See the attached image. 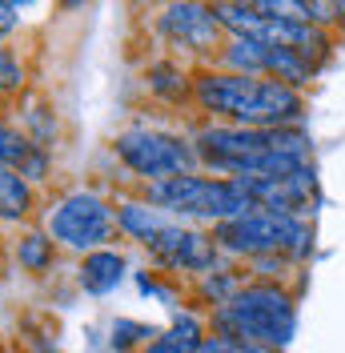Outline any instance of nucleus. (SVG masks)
Segmentation results:
<instances>
[{"label":"nucleus","mask_w":345,"mask_h":353,"mask_svg":"<svg viewBox=\"0 0 345 353\" xmlns=\"http://www.w3.org/2000/svg\"><path fill=\"white\" fill-rule=\"evenodd\" d=\"M193 105L217 125L237 129H302L305 97L269 77H237L221 68L193 72Z\"/></svg>","instance_id":"1"},{"label":"nucleus","mask_w":345,"mask_h":353,"mask_svg":"<svg viewBox=\"0 0 345 353\" xmlns=\"http://www.w3.org/2000/svg\"><path fill=\"white\" fill-rule=\"evenodd\" d=\"M293 330H297V301L277 281H245L233 301L209 309V333L273 353L289 345Z\"/></svg>","instance_id":"2"},{"label":"nucleus","mask_w":345,"mask_h":353,"mask_svg":"<svg viewBox=\"0 0 345 353\" xmlns=\"http://www.w3.org/2000/svg\"><path fill=\"white\" fill-rule=\"evenodd\" d=\"M145 201L157 205L169 221H181V225H213V229L257 209L237 181L209 176V173H185V176H169V181L145 185Z\"/></svg>","instance_id":"3"},{"label":"nucleus","mask_w":345,"mask_h":353,"mask_svg":"<svg viewBox=\"0 0 345 353\" xmlns=\"http://www.w3.org/2000/svg\"><path fill=\"white\" fill-rule=\"evenodd\" d=\"M213 241L225 257L237 261H257V257H289L297 265L309 257L313 249V225L309 217H293V213H273V209H253L245 217L217 225Z\"/></svg>","instance_id":"4"},{"label":"nucleus","mask_w":345,"mask_h":353,"mask_svg":"<svg viewBox=\"0 0 345 353\" xmlns=\"http://www.w3.org/2000/svg\"><path fill=\"white\" fill-rule=\"evenodd\" d=\"M44 233L57 249H68L77 257H88L97 249H112L117 241V205L101 197L97 189H68L44 213Z\"/></svg>","instance_id":"5"},{"label":"nucleus","mask_w":345,"mask_h":353,"mask_svg":"<svg viewBox=\"0 0 345 353\" xmlns=\"http://www.w3.org/2000/svg\"><path fill=\"white\" fill-rule=\"evenodd\" d=\"M112 153L145 185L169 181V176H185V173H201V157H197L193 141L169 129H149V125L121 129L117 141H112Z\"/></svg>","instance_id":"6"},{"label":"nucleus","mask_w":345,"mask_h":353,"mask_svg":"<svg viewBox=\"0 0 345 353\" xmlns=\"http://www.w3.org/2000/svg\"><path fill=\"white\" fill-rule=\"evenodd\" d=\"M157 32L172 52H185L197 61H217V52L229 41L213 17V4H165L157 17Z\"/></svg>","instance_id":"7"},{"label":"nucleus","mask_w":345,"mask_h":353,"mask_svg":"<svg viewBox=\"0 0 345 353\" xmlns=\"http://www.w3.org/2000/svg\"><path fill=\"white\" fill-rule=\"evenodd\" d=\"M149 257L157 269L165 273H193V277H205L221 269V249L213 241V229H201V225H181L172 221L169 229L149 245Z\"/></svg>","instance_id":"8"},{"label":"nucleus","mask_w":345,"mask_h":353,"mask_svg":"<svg viewBox=\"0 0 345 353\" xmlns=\"http://www.w3.org/2000/svg\"><path fill=\"white\" fill-rule=\"evenodd\" d=\"M237 185L249 193V201L257 209L309 217V201H313V189H317V176H313V169H302V173H289V176H241Z\"/></svg>","instance_id":"9"},{"label":"nucleus","mask_w":345,"mask_h":353,"mask_svg":"<svg viewBox=\"0 0 345 353\" xmlns=\"http://www.w3.org/2000/svg\"><path fill=\"white\" fill-rule=\"evenodd\" d=\"M125 273H129V261H125L121 249H97V253L81 257V265H77V285L85 289L88 297H108V293H117V285L125 281Z\"/></svg>","instance_id":"10"},{"label":"nucleus","mask_w":345,"mask_h":353,"mask_svg":"<svg viewBox=\"0 0 345 353\" xmlns=\"http://www.w3.org/2000/svg\"><path fill=\"white\" fill-rule=\"evenodd\" d=\"M169 225L172 221L165 217L157 205H149V201H121V205H117V229H121V237L145 245V249H149Z\"/></svg>","instance_id":"11"},{"label":"nucleus","mask_w":345,"mask_h":353,"mask_svg":"<svg viewBox=\"0 0 345 353\" xmlns=\"http://www.w3.org/2000/svg\"><path fill=\"white\" fill-rule=\"evenodd\" d=\"M205 337H209V333H205V321L197 317L193 309H181V313L172 317L169 330H161L141 353H201Z\"/></svg>","instance_id":"12"},{"label":"nucleus","mask_w":345,"mask_h":353,"mask_svg":"<svg viewBox=\"0 0 345 353\" xmlns=\"http://www.w3.org/2000/svg\"><path fill=\"white\" fill-rule=\"evenodd\" d=\"M145 85H149V97L165 101V105L193 101V72L181 68V61H152L145 72Z\"/></svg>","instance_id":"13"},{"label":"nucleus","mask_w":345,"mask_h":353,"mask_svg":"<svg viewBox=\"0 0 345 353\" xmlns=\"http://www.w3.org/2000/svg\"><path fill=\"white\" fill-rule=\"evenodd\" d=\"M265 57H269V44L253 41V37H229L225 48L217 52L213 68L237 72V77H265Z\"/></svg>","instance_id":"14"},{"label":"nucleus","mask_w":345,"mask_h":353,"mask_svg":"<svg viewBox=\"0 0 345 353\" xmlns=\"http://www.w3.org/2000/svg\"><path fill=\"white\" fill-rule=\"evenodd\" d=\"M32 181H24L17 169H0V225H21L32 217Z\"/></svg>","instance_id":"15"},{"label":"nucleus","mask_w":345,"mask_h":353,"mask_svg":"<svg viewBox=\"0 0 345 353\" xmlns=\"http://www.w3.org/2000/svg\"><path fill=\"white\" fill-rule=\"evenodd\" d=\"M265 77L302 92V88L317 77V68H313V61H305L302 52H293V48H269V57H265Z\"/></svg>","instance_id":"16"},{"label":"nucleus","mask_w":345,"mask_h":353,"mask_svg":"<svg viewBox=\"0 0 345 353\" xmlns=\"http://www.w3.org/2000/svg\"><path fill=\"white\" fill-rule=\"evenodd\" d=\"M12 257H17V265H21L24 273L41 277L57 261V245H52V237L44 229H24L21 237H17V245H12Z\"/></svg>","instance_id":"17"},{"label":"nucleus","mask_w":345,"mask_h":353,"mask_svg":"<svg viewBox=\"0 0 345 353\" xmlns=\"http://www.w3.org/2000/svg\"><path fill=\"white\" fill-rule=\"evenodd\" d=\"M245 285V277H241L237 269L229 265V269H213V273H205V277H197V293H201V301L209 309L225 305V301H233Z\"/></svg>","instance_id":"18"},{"label":"nucleus","mask_w":345,"mask_h":353,"mask_svg":"<svg viewBox=\"0 0 345 353\" xmlns=\"http://www.w3.org/2000/svg\"><path fill=\"white\" fill-rule=\"evenodd\" d=\"M32 153H37V145L24 137V129L8 125V121L0 117V169H17V173H21Z\"/></svg>","instance_id":"19"},{"label":"nucleus","mask_w":345,"mask_h":353,"mask_svg":"<svg viewBox=\"0 0 345 353\" xmlns=\"http://www.w3.org/2000/svg\"><path fill=\"white\" fill-rule=\"evenodd\" d=\"M24 88V65L17 52H8L4 44H0V97H12V92H21Z\"/></svg>","instance_id":"20"},{"label":"nucleus","mask_w":345,"mask_h":353,"mask_svg":"<svg viewBox=\"0 0 345 353\" xmlns=\"http://www.w3.org/2000/svg\"><path fill=\"white\" fill-rule=\"evenodd\" d=\"M201 353H273V350H261V345H245V341H233V337H217L209 333Z\"/></svg>","instance_id":"21"},{"label":"nucleus","mask_w":345,"mask_h":353,"mask_svg":"<svg viewBox=\"0 0 345 353\" xmlns=\"http://www.w3.org/2000/svg\"><path fill=\"white\" fill-rule=\"evenodd\" d=\"M21 28V4H0V44Z\"/></svg>","instance_id":"22"},{"label":"nucleus","mask_w":345,"mask_h":353,"mask_svg":"<svg viewBox=\"0 0 345 353\" xmlns=\"http://www.w3.org/2000/svg\"><path fill=\"white\" fill-rule=\"evenodd\" d=\"M345 21V0H337V24Z\"/></svg>","instance_id":"23"},{"label":"nucleus","mask_w":345,"mask_h":353,"mask_svg":"<svg viewBox=\"0 0 345 353\" xmlns=\"http://www.w3.org/2000/svg\"><path fill=\"white\" fill-rule=\"evenodd\" d=\"M0 249H4V237H0Z\"/></svg>","instance_id":"24"}]
</instances>
